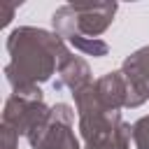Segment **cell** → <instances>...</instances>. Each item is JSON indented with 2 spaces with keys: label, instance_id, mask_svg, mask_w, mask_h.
Returning <instances> with one entry per match:
<instances>
[{
  "label": "cell",
  "instance_id": "obj_1",
  "mask_svg": "<svg viewBox=\"0 0 149 149\" xmlns=\"http://www.w3.org/2000/svg\"><path fill=\"white\" fill-rule=\"evenodd\" d=\"M7 51L12 61L7 63L5 74L14 93L37 88L58 70L61 61L70 56V49L61 35L28 26L9 33Z\"/></svg>",
  "mask_w": 149,
  "mask_h": 149
},
{
  "label": "cell",
  "instance_id": "obj_2",
  "mask_svg": "<svg viewBox=\"0 0 149 149\" xmlns=\"http://www.w3.org/2000/svg\"><path fill=\"white\" fill-rule=\"evenodd\" d=\"M33 149H79V142L72 133V109L65 102L51 107L47 121L28 135Z\"/></svg>",
  "mask_w": 149,
  "mask_h": 149
},
{
  "label": "cell",
  "instance_id": "obj_3",
  "mask_svg": "<svg viewBox=\"0 0 149 149\" xmlns=\"http://www.w3.org/2000/svg\"><path fill=\"white\" fill-rule=\"evenodd\" d=\"M51 107H47L42 100H30L23 95L12 93L5 102V112H2V123L9 126L16 135H33L49 116Z\"/></svg>",
  "mask_w": 149,
  "mask_h": 149
},
{
  "label": "cell",
  "instance_id": "obj_4",
  "mask_svg": "<svg viewBox=\"0 0 149 149\" xmlns=\"http://www.w3.org/2000/svg\"><path fill=\"white\" fill-rule=\"evenodd\" d=\"M70 7L77 14V33L95 40L109 28L116 12V2H70Z\"/></svg>",
  "mask_w": 149,
  "mask_h": 149
},
{
  "label": "cell",
  "instance_id": "obj_5",
  "mask_svg": "<svg viewBox=\"0 0 149 149\" xmlns=\"http://www.w3.org/2000/svg\"><path fill=\"white\" fill-rule=\"evenodd\" d=\"M58 74H61V79H58L54 86H56V88L68 86V88L72 91V95H74L77 91H81L84 86L93 84V81H91L88 63H86L84 58L74 56V54H70L65 61H61V65H58Z\"/></svg>",
  "mask_w": 149,
  "mask_h": 149
},
{
  "label": "cell",
  "instance_id": "obj_6",
  "mask_svg": "<svg viewBox=\"0 0 149 149\" xmlns=\"http://www.w3.org/2000/svg\"><path fill=\"white\" fill-rule=\"evenodd\" d=\"M95 91H98L100 102H102L107 109L119 112L121 107H126V77H123L121 70L102 74V77L95 81Z\"/></svg>",
  "mask_w": 149,
  "mask_h": 149
},
{
  "label": "cell",
  "instance_id": "obj_7",
  "mask_svg": "<svg viewBox=\"0 0 149 149\" xmlns=\"http://www.w3.org/2000/svg\"><path fill=\"white\" fill-rule=\"evenodd\" d=\"M121 72L128 74V77H135V79H140L149 86V47H142L135 54H130L123 61Z\"/></svg>",
  "mask_w": 149,
  "mask_h": 149
},
{
  "label": "cell",
  "instance_id": "obj_8",
  "mask_svg": "<svg viewBox=\"0 0 149 149\" xmlns=\"http://www.w3.org/2000/svg\"><path fill=\"white\" fill-rule=\"evenodd\" d=\"M68 42H70L74 49H79V51H84V54H88V56H95V58H100V56L107 54V44H105L102 40H95V37H84V35H79V33H72V35L68 37Z\"/></svg>",
  "mask_w": 149,
  "mask_h": 149
},
{
  "label": "cell",
  "instance_id": "obj_9",
  "mask_svg": "<svg viewBox=\"0 0 149 149\" xmlns=\"http://www.w3.org/2000/svg\"><path fill=\"white\" fill-rule=\"evenodd\" d=\"M133 142L137 149H149V114L133 123Z\"/></svg>",
  "mask_w": 149,
  "mask_h": 149
},
{
  "label": "cell",
  "instance_id": "obj_10",
  "mask_svg": "<svg viewBox=\"0 0 149 149\" xmlns=\"http://www.w3.org/2000/svg\"><path fill=\"white\" fill-rule=\"evenodd\" d=\"M16 144H19V135L9 126L2 123V128H0V149H16Z\"/></svg>",
  "mask_w": 149,
  "mask_h": 149
},
{
  "label": "cell",
  "instance_id": "obj_11",
  "mask_svg": "<svg viewBox=\"0 0 149 149\" xmlns=\"http://www.w3.org/2000/svg\"><path fill=\"white\" fill-rule=\"evenodd\" d=\"M12 14H14V5H2V26H7L12 21Z\"/></svg>",
  "mask_w": 149,
  "mask_h": 149
}]
</instances>
